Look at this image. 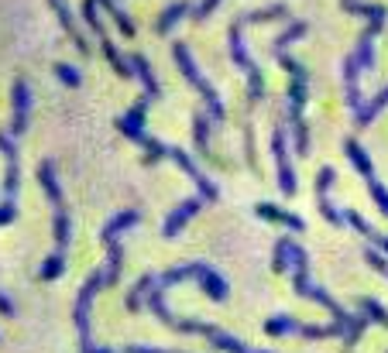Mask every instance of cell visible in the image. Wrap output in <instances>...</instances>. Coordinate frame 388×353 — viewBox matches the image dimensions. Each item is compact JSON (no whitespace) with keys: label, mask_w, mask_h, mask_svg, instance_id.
<instances>
[{"label":"cell","mask_w":388,"mask_h":353,"mask_svg":"<svg viewBox=\"0 0 388 353\" xmlns=\"http://www.w3.org/2000/svg\"><path fill=\"white\" fill-rule=\"evenodd\" d=\"M193 137L199 158H210V113H196L193 117Z\"/></svg>","instance_id":"obj_20"},{"label":"cell","mask_w":388,"mask_h":353,"mask_svg":"<svg viewBox=\"0 0 388 353\" xmlns=\"http://www.w3.org/2000/svg\"><path fill=\"white\" fill-rule=\"evenodd\" d=\"M309 31V24L306 21H292L289 28L282 31V35H275V41H272V55H275V62L289 73V127H292V144H295V151L299 155H309V127H306V120H302V106H306V99H309V73H306V66L302 62H295L289 55V45L295 38H302Z\"/></svg>","instance_id":"obj_1"},{"label":"cell","mask_w":388,"mask_h":353,"mask_svg":"<svg viewBox=\"0 0 388 353\" xmlns=\"http://www.w3.org/2000/svg\"><path fill=\"white\" fill-rule=\"evenodd\" d=\"M385 106H388V89H382V93H378L371 103H361V106L354 110V127H358V131L371 127V120H375V117H378Z\"/></svg>","instance_id":"obj_18"},{"label":"cell","mask_w":388,"mask_h":353,"mask_svg":"<svg viewBox=\"0 0 388 353\" xmlns=\"http://www.w3.org/2000/svg\"><path fill=\"white\" fill-rule=\"evenodd\" d=\"M340 7H344L347 14H354V17H364L368 24H378V28L385 31V21H388L385 7H378V3H364V0H340Z\"/></svg>","instance_id":"obj_16"},{"label":"cell","mask_w":388,"mask_h":353,"mask_svg":"<svg viewBox=\"0 0 388 353\" xmlns=\"http://www.w3.org/2000/svg\"><path fill=\"white\" fill-rule=\"evenodd\" d=\"M120 353H176V350H151V347H127Z\"/></svg>","instance_id":"obj_29"},{"label":"cell","mask_w":388,"mask_h":353,"mask_svg":"<svg viewBox=\"0 0 388 353\" xmlns=\"http://www.w3.org/2000/svg\"><path fill=\"white\" fill-rule=\"evenodd\" d=\"M172 55H176V66L183 69V76L193 83V89L203 96V103H206V113H210V120H216V124H223L227 120V110H223V103H220V96H216V89L210 86V79L199 73V66H196V59L190 55V48H186V41H176L172 45Z\"/></svg>","instance_id":"obj_5"},{"label":"cell","mask_w":388,"mask_h":353,"mask_svg":"<svg viewBox=\"0 0 388 353\" xmlns=\"http://www.w3.org/2000/svg\"><path fill=\"white\" fill-rule=\"evenodd\" d=\"M203 202H206L203 195H190L186 202H179V209L165 216V223H162V237H165V240H172V237H179V230H183V227H186V223L193 220L196 213L203 209Z\"/></svg>","instance_id":"obj_12"},{"label":"cell","mask_w":388,"mask_h":353,"mask_svg":"<svg viewBox=\"0 0 388 353\" xmlns=\"http://www.w3.org/2000/svg\"><path fill=\"white\" fill-rule=\"evenodd\" d=\"M193 10V3H186V0H179V3H169L165 10H162V17L155 21V35H169L186 14Z\"/></svg>","instance_id":"obj_19"},{"label":"cell","mask_w":388,"mask_h":353,"mask_svg":"<svg viewBox=\"0 0 388 353\" xmlns=\"http://www.w3.org/2000/svg\"><path fill=\"white\" fill-rule=\"evenodd\" d=\"M148 305H151V312L158 316V323H165L169 330H176V333H199V336H206L216 350H227V353H255L248 350L244 343H237L234 336H227L223 330H216V326H210V323H196V319H176L172 312H169V305H165V288H151V298H148Z\"/></svg>","instance_id":"obj_4"},{"label":"cell","mask_w":388,"mask_h":353,"mask_svg":"<svg viewBox=\"0 0 388 353\" xmlns=\"http://www.w3.org/2000/svg\"><path fill=\"white\" fill-rule=\"evenodd\" d=\"M344 151H347L351 165H354V169L361 172L364 185H368V192H371V199L378 202V209H382V213L388 216V189L382 185V182H378V178H375V169H371V158H368V151H364V148H361V144H358L354 137H351V141L344 144Z\"/></svg>","instance_id":"obj_8"},{"label":"cell","mask_w":388,"mask_h":353,"mask_svg":"<svg viewBox=\"0 0 388 353\" xmlns=\"http://www.w3.org/2000/svg\"><path fill=\"white\" fill-rule=\"evenodd\" d=\"M155 278H158V274H145V278L131 288V295H127V309H138V305H141V295H145V288L155 285Z\"/></svg>","instance_id":"obj_24"},{"label":"cell","mask_w":388,"mask_h":353,"mask_svg":"<svg viewBox=\"0 0 388 353\" xmlns=\"http://www.w3.org/2000/svg\"><path fill=\"white\" fill-rule=\"evenodd\" d=\"M38 182L52 202V213H55V254H66L69 247V209H66V199H62V189L55 182V165L52 162H41L38 165Z\"/></svg>","instance_id":"obj_6"},{"label":"cell","mask_w":388,"mask_h":353,"mask_svg":"<svg viewBox=\"0 0 388 353\" xmlns=\"http://www.w3.org/2000/svg\"><path fill=\"white\" fill-rule=\"evenodd\" d=\"M364 261L375 267V271H382V274L388 278V261H385V254H382V251H375V247H371V251L364 254Z\"/></svg>","instance_id":"obj_28"},{"label":"cell","mask_w":388,"mask_h":353,"mask_svg":"<svg viewBox=\"0 0 388 353\" xmlns=\"http://www.w3.org/2000/svg\"><path fill=\"white\" fill-rule=\"evenodd\" d=\"M55 76H59L66 86H80V83H83V76H80L73 66H66V62H59V66H55Z\"/></svg>","instance_id":"obj_27"},{"label":"cell","mask_w":388,"mask_h":353,"mask_svg":"<svg viewBox=\"0 0 388 353\" xmlns=\"http://www.w3.org/2000/svg\"><path fill=\"white\" fill-rule=\"evenodd\" d=\"M52 3V10H55V17H59V24H62V31L73 38V45H76V52H83V55H90V41L83 38V31L76 28V17H73V10H69V3L66 0H48Z\"/></svg>","instance_id":"obj_14"},{"label":"cell","mask_w":388,"mask_h":353,"mask_svg":"<svg viewBox=\"0 0 388 353\" xmlns=\"http://www.w3.org/2000/svg\"><path fill=\"white\" fill-rule=\"evenodd\" d=\"M165 158H172V162H176V165H179V169H183L186 175L193 178V185L199 189V195H203L206 202L220 195V189H216V185H213L210 178H206L203 172H199V165H196V162L190 158V155H186V151H183V148H172V144H165Z\"/></svg>","instance_id":"obj_10"},{"label":"cell","mask_w":388,"mask_h":353,"mask_svg":"<svg viewBox=\"0 0 388 353\" xmlns=\"http://www.w3.org/2000/svg\"><path fill=\"white\" fill-rule=\"evenodd\" d=\"M265 333L268 336H286V333H295V336H306V340H326V336H337V333H347L340 323L333 326H313V323H299L292 316H275L265 323Z\"/></svg>","instance_id":"obj_7"},{"label":"cell","mask_w":388,"mask_h":353,"mask_svg":"<svg viewBox=\"0 0 388 353\" xmlns=\"http://www.w3.org/2000/svg\"><path fill=\"white\" fill-rule=\"evenodd\" d=\"M272 158H275V169H279L282 195H295V172H292V165H289V134H286V124H275V131H272Z\"/></svg>","instance_id":"obj_9"},{"label":"cell","mask_w":388,"mask_h":353,"mask_svg":"<svg viewBox=\"0 0 388 353\" xmlns=\"http://www.w3.org/2000/svg\"><path fill=\"white\" fill-rule=\"evenodd\" d=\"M10 96H14L10 137H21V134L28 131V110H31V93H28V83H24V79H17V83H14V89H10Z\"/></svg>","instance_id":"obj_13"},{"label":"cell","mask_w":388,"mask_h":353,"mask_svg":"<svg viewBox=\"0 0 388 353\" xmlns=\"http://www.w3.org/2000/svg\"><path fill=\"white\" fill-rule=\"evenodd\" d=\"M333 182H337V172L326 165V169H320V175H316V202H320V213H323V220H330V227H344L347 220H344V213L340 209H333V202H330V189H333Z\"/></svg>","instance_id":"obj_11"},{"label":"cell","mask_w":388,"mask_h":353,"mask_svg":"<svg viewBox=\"0 0 388 353\" xmlns=\"http://www.w3.org/2000/svg\"><path fill=\"white\" fill-rule=\"evenodd\" d=\"M364 312H368V319H375V323H382L388 330V309L382 302H375V298H364Z\"/></svg>","instance_id":"obj_26"},{"label":"cell","mask_w":388,"mask_h":353,"mask_svg":"<svg viewBox=\"0 0 388 353\" xmlns=\"http://www.w3.org/2000/svg\"><path fill=\"white\" fill-rule=\"evenodd\" d=\"M93 3H97V0H93ZM97 7H107V14L113 17V24L120 28V35H124V38H134V21L127 17V10H120V7H117V0H100Z\"/></svg>","instance_id":"obj_21"},{"label":"cell","mask_w":388,"mask_h":353,"mask_svg":"<svg viewBox=\"0 0 388 353\" xmlns=\"http://www.w3.org/2000/svg\"><path fill=\"white\" fill-rule=\"evenodd\" d=\"M286 17H289V7H286V3H275V7H261V10H251V14H237V17L230 21V28H227L230 59H234L237 69L248 76V86H251L248 89V99H251V103H261V96H265V79H261L258 62L248 55L241 31H244V24H265V21H286Z\"/></svg>","instance_id":"obj_2"},{"label":"cell","mask_w":388,"mask_h":353,"mask_svg":"<svg viewBox=\"0 0 388 353\" xmlns=\"http://www.w3.org/2000/svg\"><path fill=\"white\" fill-rule=\"evenodd\" d=\"M344 220H347V223H351V227H354L361 237H364V240H371V244H375V251L388 254V237L382 233V230H375V227H371V223H368V220H364L358 209H344Z\"/></svg>","instance_id":"obj_15"},{"label":"cell","mask_w":388,"mask_h":353,"mask_svg":"<svg viewBox=\"0 0 388 353\" xmlns=\"http://www.w3.org/2000/svg\"><path fill=\"white\" fill-rule=\"evenodd\" d=\"M220 7V0H199V3H193V10H190V17H193L196 24H203L213 10Z\"/></svg>","instance_id":"obj_25"},{"label":"cell","mask_w":388,"mask_h":353,"mask_svg":"<svg viewBox=\"0 0 388 353\" xmlns=\"http://www.w3.org/2000/svg\"><path fill=\"white\" fill-rule=\"evenodd\" d=\"M292 267H295V295H302V298H309V302H316V305L330 309L333 323H340V326L347 330V333H344V340H347V343H358V340H361V333H364V323H368V319H354V316H347V309H344L330 292H323V288H316V285L309 281V254H306L302 247H295V251H292Z\"/></svg>","instance_id":"obj_3"},{"label":"cell","mask_w":388,"mask_h":353,"mask_svg":"<svg viewBox=\"0 0 388 353\" xmlns=\"http://www.w3.org/2000/svg\"><path fill=\"white\" fill-rule=\"evenodd\" d=\"M258 209V216H265V220H272V223H279V227H286V230H302L306 223H302V216H295L289 209H282V206H272V202H258L255 206Z\"/></svg>","instance_id":"obj_17"},{"label":"cell","mask_w":388,"mask_h":353,"mask_svg":"<svg viewBox=\"0 0 388 353\" xmlns=\"http://www.w3.org/2000/svg\"><path fill=\"white\" fill-rule=\"evenodd\" d=\"M62 271H66V254H52V258L41 265V274H38V278H41V281H52V278H59Z\"/></svg>","instance_id":"obj_23"},{"label":"cell","mask_w":388,"mask_h":353,"mask_svg":"<svg viewBox=\"0 0 388 353\" xmlns=\"http://www.w3.org/2000/svg\"><path fill=\"white\" fill-rule=\"evenodd\" d=\"M292 251H295V244H292L289 237H282V240L275 244V258H272V267H275V274L289 271V265H292Z\"/></svg>","instance_id":"obj_22"}]
</instances>
